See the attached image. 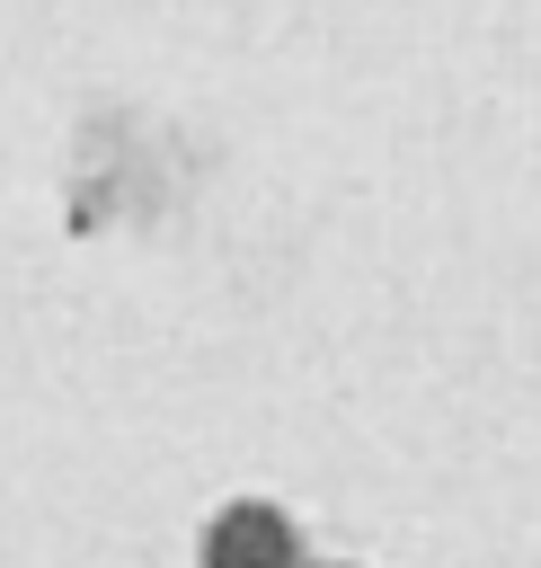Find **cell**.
<instances>
[{
	"mask_svg": "<svg viewBox=\"0 0 541 568\" xmlns=\"http://www.w3.org/2000/svg\"><path fill=\"white\" fill-rule=\"evenodd\" d=\"M204 568H302V532H293L284 506L239 497V506L213 515V532H204Z\"/></svg>",
	"mask_w": 541,
	"mask_h": 568,
	"instance_id": "cell-1",
	"label": "cell"
},
{
	"mask_svg": "<svg viewBox=\"0 0 541 568\" xmlns=\"http://www.w3.org/2000/svg\"><path fill=\"white\" fill-rule=\"evenodd\" d=\"M302 568H328V559H302Z\"/></svg>",
	"mask_w": 541,
	"mask_h": 568,
	"instance_id": "cell-2",
	"label": "cell"
}]
</instances>
